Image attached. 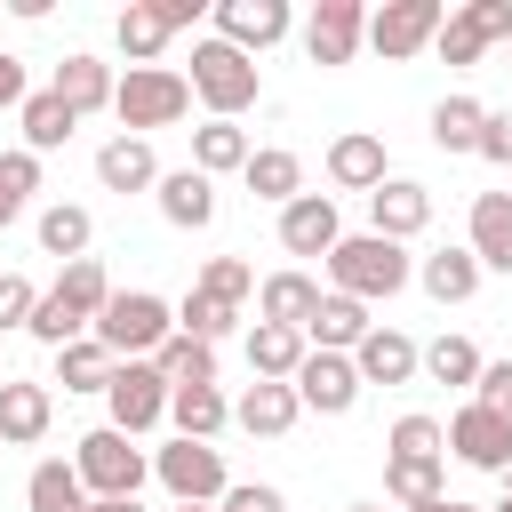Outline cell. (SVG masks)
<instances>
[{
    "label": "cell",
    "mask_w": 512,
    "mask_h": 512,
    "mask_svg": "<svg viewBox=\"0 0 512 512\" xmlns=\"http://www.w3.org/2000/svg\"><path fill=\"white\" fill-rule=\"evenodd\" d=\"M504 496H512V464H504Z\"/></svg>",
    "instance_id": "obj_55"
},
{
    "label": "cell",
    "mask_w": 512,
    "mask_h": 512,
    "mask_svg": "<svg viewBox=\"0 0 512 512\" xmlns=\"http://www.w3.org/2000/svg\"><path fill=\"white\" fill-rule=\"evenodd\" d=\"M336 240H344V216H336L328 192H296V200L280 208V248H288V256H328Z\"/></svg>",
    "instance_id": "obj_16"
},
{
    "label": "cell",
    "mask_w": 512,
    "mask_h": 512,
    "mask_svg": "<svg viewBox=\"0 0 512 512\" xmlns=\"http://www.w3.org/2000/svg\"><path fill=\"white\" fill-rule=\"evenodd\" d=\"M496 40H512V0H464V8H448V24H440V64H480Z\"/></svg>",
    "instance_id": "obj_10"
},
{
    "label": "cell",
    "mask_w": 512,
    "mask_h": 512,
    "mask_svg": "<svg viewBox=\"0 0 512 512\" xmlns=\"http://www.w3.org/2000/svg\"><path fill=\"white\" fill-rule=\"evenodd\" d=\"M480 160L488 168H512V112H488L480 120Z\"/></svg>",
    "instance_id": "obj_48"
},
{
    "label": "cell",
    "mask_w": 512,
    "mask_h": 512,
    "mask_svg": "<svg viewBox=\"0 0 512 512\" xmlns=\"http://www.w3.org/2000/svg\"><path fill=\"white\" fill-rule=\"evenodd\" d=\"M368 40V8L360 0H320L304 16V56L312 64H352V48Z\"/></svg>",
    "instance_id": "obj_14"
},
{
    "label": "cell",
    "mask_w": 512,
    "mask_h": 512,
    "mask_svg": "<svg viewBox=\"0 0 512 512\" xmlns=\"http://www.w3.org/2000/svg\"><path fill=\"white\" fill-rule=\"evenodd\" d=\"M24 96H32V88H24V56H8V48H0V112H16Z\"/></svg>",
    "instance_id": "obj_49"
},
{
    "label": "cell",
    "mask_w": 512,
    "mask_h": 512,
    "mask_svg": "<svg viewBox=\"0 0 512 512\" xmlns=\"http://www.w3.org/2000/svg\"><path fill=\"white\" fill-rule=\"evenodd\" d=\"M104 400H112V432H152L160 416H168V384H160V368L152 360H112V384H104Z\"/></svg>",
    "instance_id": "obj_9"
},
{
    "label": "cell",
    "mask_w": 512,
    "mask_h": 512,
    "mask_svg": "<svg viewBox=\"0 0 512 512\" xmlns=\"http://www.w3.org/2000/svg\"><path fill=\"white\" fill-rule=\"evenodd\" d=\"M24 504H32V512H88V488H80V472H72L64 456H48V464H32Z\"/></svg>",
    "instance_id": "obj_34"
},
{
    "label": "cell",
    "mask_w": 512,
    "mask_h": 512,
    "mask_svg": "<svg viewBox=\"0 0 512 512\" xmlns=\"http://www.w3.org/2000/svg\"><path fill=\"white\" fill-rule=\"evenodd\" d=\"M112 360H152L168 336H176V312L152 296V288H112V304L96 312V328H88Z\"/></svg>",
    "instance_id": "obj_4"
},
{
    "label": "cell",
    "mask_w": 512,
    "mask_h": 512,
    "mask_svg": "<svg viewBox=\"0 0 512 512\" xmlns=\"http://www.w3.org/2000/svg\"><path fill=\"white\" fill-rule=\"evenodd\" d=\"M440 448H456L472 472H504L512 464V416H496V408H480V400H464L456 416H448V432H440Z\"/></svg>",
    "instance_id": "obj_11"
},
{
    "label": "cell",
    "mask_w": 512,
    "mask_h": 512,
    "mask_svg": "<svg viewBox=\"0 0 512 512\" xmlns=\"http://www.w3.org/2000/svg\"><path fill=\"white\" fill-rule=\"evenodd\" d=\"M304 328H272V320H256L248 328V368H256V384H288L296 368H304Z\"/></svg>",
    "instance_id": "obj_25"
},
{
    "label": "cell",
    "mask_w": 512,
    "mask_h": 512,
    "mask_svg": "<svg viewBox=\"0 0 512 512\" xmlns=\"http://www.w3.org/2000/svg\"><path fill=\"white\" fill-rule=\"evenodd\" d=\"M488 512H512V496H504V504H488Z\"/></svg>",
    "instance_id": "obj_53"
},
{
    "label": "cell",
    "mask_w": 512,
    "mask_h": 512,
    "mask_svg": "<svg viewBox=\"0 0 512 512\" xmlns=\"http://www.w3.org/2000/svg\"><path fill=\"white\" fill-rule=\"evenodd\" d=\"M152 192H160V216H168L176 232H200V224H216V184H208L200 168H168Z\"/></svg>",
    "instance_id": "obj_20"
},
{
    "label": "cell",
    "mask_w": 512,
    "mask_h": 512,
    "mask_svg": "<svg viewBox=\"0 0 512 512\" xmlns=\"http://www.w3.org/2000/svg\"><path fill=\"white\" fill-rule=\"evenodd\" d=\"M352 512H384V504H352Z\"/></svg>",
    "instance_id": "obj_54"
},
{
    "label": "cell",
    "mask_w": 512,
    "mask_h": 512,
    "mask_svg": "<svg viewBox=\"0 0 512 512\" xmlns=\"http://www.w3.org/2000/svg\"><path fill=\"white\" fill-rule=\"evenodd\" d=\"M288 384H296V408H320V416H344V408L360 400L352 352H304V368H296Z\"/></svg>",
    "instance_id": "obj_13"
},
{
    "label": "cell",
    "mask_w": 512,
    "mask_h": 512,
    "mask_svg": "<svg viewBox=\"0 0 512 512\" xmlns=\"http://www.w3.org/2000/svg\"><path fill=\"white\" fill-rule=\"evenodd\" d=\"M464 248L480 256V272H512V200L504 192H480L472 200V240Z\"/></svg>",
    "instance_id": "obj_28"
},
{
    "label": "cell",
    "mask_w": 512,
    "mask_h": 512,
    "mask_svg": "<svg viewBox=\"0 0 512 512\" xmlns=\"http://www.w3.org/2000/svg\"><path fill=\"white\" fill-rule=\"evenodd\" d=\"M192 96L208 104V120H240L256 96H264V72H256V56H240V48H224L216 32L208 40H192Z\"/></svg>",
    "instance_id": "obj_2"
},
{
    "label": "cell",
    "mask_w": 512,
    "mask_h": 512,
    "mask_svg": "<svg viewBox=\"0 0 512 512\" xmlns=\"http://www.w3.org/2000/svg\"><path fill=\"white\" fill-rule=\"evenodd\" d=\"M296 416H304V408H296V384H248V392L232 400V424L256 432V440H280Z\"/></svg>",
    "instance_id": "obj_27"
},
{
    "label": "cell",
    "mask_w": 512,
    "mask_h": 512,
    "mask_svg": "<svg viewBox=\"0 0 512 512\" xmlns=\"http://www.w3.org/2000/svg\"><path fill=\"white\" fill-rule=\"evenodd\" d=\"M248 288H256V272H248L240 256H208V264H200V296H216V304H232V312H240V296H248Z\"/></svg>",
    "instance_id": "obj_43"
},
{
    "label": "cell",
    "mask_w": 512,
    "mask_h": 512,
    "mask_svg": "<svg viewBox=\"0 0 512 512\" xmlns=\"http://www.w3.org/2000/svg\"><path fill=\"white\" fill-rule=\"evenodd\" d=\"M240 184H248L256 200H272V208H288V200L304 192V160H296L288 144H264V152H248V168H240Z\"/></svg>",
    "instance_id": "obj_30"
},
{
    "label": "cell",
    "mask_w": 512,
    "mask_h": 512,
    "mask_svg": "<svg viewBox=\"0 0 512 512\" xmlns=\"http://www.w3.org/2000/svg\"><path fill=\"white\" fill-rule=\"evenodd\" d=\"M368 328H376V320H368V304H352V296H336V288H328V296L312 304V320H304V344H312V352H352Z\"/></svg>",
    "instance_id": "obj_22"
},
{
    "label": "cell",
    "mask_w": 512,
    "mask_h": 512,
    "mask_svg": "<svg viewBox=\"0 0 512 512\" xmlns=\"http://www.w3.org/2000/svg\"><path fill=\"white\" fill-rule=\"evenodd\" d=\"M504 200H512V192H504Z\"/></svg>",
    "instance_id": "obj_57"
},
{
    "label": "cell",
    "mask_w": 512,
    "mask_h": 512,
    "mask_svg": "<svg viewBox=\"0 0 512 512\" xmlns=\"http://www.w3.org/2000/svg\"><path fill=\"white\" fill-rule=\"evenodd\" d=\"M248 152H256V144L240 136V120H208V128H192V168H200L208 184H216L224 168H248Z\"/></svg>",
    "instance_id": "obj_33"
},
{
    "label": "cell",
    "mask_w": 512,
    "mask_h": 512,
    "mask_svg": "<svg viewBox=\"0 0 512 512\" xmlns=\"http://www.w3.org/2000/svg\"><path fill=\"white\" fill-rule=\"evenodd\" d=\"M208 16H216V40H224V48H240V56L280 48V40H288V24H296V16H288V0H216Z\"/></svg>",
    "instance_id": "obj_12"
},
{
    "label": "cell",
    "mask_w": 512,
    "mask_h": 512,
    "mask_svg": "<svg viewBox=\"0 0 512 512\" xmlns=\"http://www.w3.org/2000/svg\"><path fill=\"white\" fill-rule=\"evenodd\" d=\"M152 368H160V384H168V392H176V384H216V344L168 336V344L152 352Z\"/></svg>",
    "instance_id": "obj_37"
},
{
    "label": "cell",
    "mask_w": 512,
    "mask_h": 512,
    "mask_svg": "<svg viewBox=\"0 0 512 512\" xmlns=\"http://www.w3.org/2000/svg\"><path fill=\"white\" fill-rule=\"evenodd\" d=\"M328 184H336V192H376V184H384V136H368V128L336 136V144H328Z\"/></svg>",
    "instance_id": "obj_19"
},
{
    "label": "cell",
    "mask_w": 512,
    "mask_h": 512,
    "mask_svg": "<svg viewBox=\"0 0 512 512\" xmlns=\"http://www.w3.org/2000/svg\"><path fill=\"white\" fill-rule=\"evenodd\" d=\"M208 8L200 0H128L120 8V48H128V64H160V48L176 40V32H192Z\"/></svg>",
    "instance_id": "obj_7"
},
{
    "label": "cell",
    "mask_w": 512,
    "mask_h": 512,
    "mask_svg": "<svg viewBox=\"0 0 512 512\" xmlns=\"http://www.w3.org/2000/svg\"><path fill=\"white\" fill-rule=\"evenodd\" d=\"M176 512H216V504H176Z\"/></svg>",
    "instance_id": "obj_52"
},
{
    "label": "cell",
    "mask_w": 512,
    "mask_h": 512,
    "mask_svg": "<svg viewBox=\"0 0 512 512\" xmlns=\"http://www.w3.org/2000/svg\"><path fill=\"white\" fill-rule=\"evenodd\" d=\"M48 304L72 320V328H96V312L112 304V280H104V264L96 256H80V264H64V280L48 288Z\"/></svg>",
    "instance_id": "obj_21"
},
{
    "label": "cell",
    "mask_w": 512,
    "mask_h": 512,
    "mask_svg": "<svg viewBox=\"0 0 512 512\" xmlns=\"http://www.w3.org/2000/svg\"><path fill=\"white\" fill-rule=\"evenodd\" d=\"M416 360H424V344H416V336H400V328H368V336L352 344L360 384H408V376H416Z\"/></svg>",
    "instance_id": "obj_18"
},
{
    "label": "cell",
    "mask_w": 512,
    "mask_h": 512,
    "mask_svg": "<svg viewBox=\"0 0 512 512\" xmlns=\"http://www.w3.org/2000/svg\"><path fill=\"white\" fill-rule=\"evenodd\" d=\"M416 512H480V504H464V496H432V504H416Z\"/></svg>",
    "instance_id": "obj_51"
},
{
    "label": "cell",
    "mask_w": 512,
    "mask_h": 512,
    "mask_svg": "<svg viewBox=\"0 0 512 512\" xmlns=\"http://www.w3.org/2000/svg\"><path fill=\"white\" fill-rule=\"evenodd\" d=\"M168 424H176V440H216L232 424V400L216 384H176L168 392Z\"/></svg>",
    "instance_id": "obj_26"
},
{
    "label": "cell",
    "mask_w": 512,
    "mask_h": 512,
    "mask_svg": "<svg viewBox=\"0 0 512 512\" xmlns=\"http://www.w3.org/2000/svg\"><path fill=\"white\" fill-rule=\"evenodd\" d=\"M32 304H40V288H32L24 272H0V328H24Z\"/></svg>",
    "instance_id": "obj_46"
},
{
    "label": "cell",
    "mask_w": 512,
    "mask_h": 512,
    "mask_svg": "<svg viewBox=\"0 0 512 512\" xmlns=\"http://www.w3.org/2000/svg\"><path fill=\"white\" fill-rule=\"evenodd\" d=\"M384 488H392V504H408V512L432 504V496H448V488H440V456H392V464H384Z\"/></svg>",
    "instance_id": "obj_40"
},
{
    "label": "cell",
    "mask_w": 512,
    "mask_h": 512,
    "mask_svg": "<svg viewBox=\"0 0 512 512\" xmlns=\"http://www.w3.org/2000/svg\"><path fill=\"white\" fill-rule=\"evenodd\" d=\"M112 112L128 136H152V128H176L192 112V80L176 64H128V80H112Z\"/></svg>",
    "instance_id": "obj_3"
},
{
    "label": "cell",
    "mask_w": 512,
    "mask_h": 512,
    "mask_svg": "<svg viewBox=\"0 0 512 512\" xmlns=\"http://www.w3.org/2000/svg\"><path fill=\"white\" fill-rule=\"evenodd\" d=\"M72 472H80L88 504H96V496H136V488L152 480L144 448H136L128 432H112V424H96V432H80V440H72Z\"/></svg>",
    "instance_id": "obj_5"
},
{
    "label": "cell",
    "mask_w": 512,
    "mask_h": 512,
    "mask_svg": "<svg viewBox=\"0 0 512 512\" xmlns=\"http://www.w3.org/2000/svg\"><path fill=\"white\" fill-rule=\"evenodd\" d=\"M440 24H448V8H440V0H384V8L368 16V48H376L384 64H408L416 48H432V40H440Z\"/></svg>",
    "instance_id": "obj_8"
},
{
    "label": "cell",
    "mask_w": 512,
    "mask_h": 512,
    "mask_svg": "<svg viewBox=\"0 0 512 512\" xmlns=\"http://www.w3.org/2000/svg\"><path fill=\"white\" fill-rule=\"evenodd\" d=\"M232 320H240V312H232V304H216V296H200V288L176 304V336H192V344H216Z\"/></svg>",
    "instance_id": "obj_42"
},
{
    "label": "cell",
    "mask_w": 512,
    "mask_h": 512,
    "mask_svg": "<svg viewBox=\"0 0 512 512\" xmlns=\"http://www.w3.org/2000/svg\"><path fill=\"white\" fill-rule=\"evenodd\" d=\"M48 88H56L72 112H104V104H112V64H104V56H88V48H72V56L56 64V80H48Z\"/></svg>",
    "instance_id": "obj_29"
},
{
    "label": "cell",
    "mask_w": 512,
    "mask_h": 512,
    "mask_svg": "<svg viewBox=\"0 0 512 512\" xmlns=\"http://www.w3.org/2000/svg\"><path fill=\"white\" fill-rule=\"evenodd\" d=\"M416 280H424L432 304H472V296H480V256H472V248H440V256L416 264Z\"/></svg>",
    "instance_id": "obj_31"
},
{
    "label": "cell",
    "mask_w": 512,
    "mask_h": 512,
    "mask_svg": "<svg viewBox=\"0 0 512 512\" xmlns=\"http://www.w3.org/2000/svg\"><path fill=\"white\" fill-rule=\"evenodd\" d=\"M32 192H40V152H0V224H16L24 208H32Z\"/></svg>",
    "instance_id": "obj_41"
},
{
    "label": "cell",
    "mask_w": 512,
    "mask_h": 512,
    "mask_svg": "<svg viewBox=\"0 0 512 512\" xmlns=\"http://www.w3.org/2000/svg\"><path fill=\"white\" fill-rule=\"evenodd\" d=\"M88 512H144V504H136V496H96Z\"/></svg>",
    "instance_id": "obj_50"
},
{
    "label": "cell",
    "mask_w": 512,
    "mask_h": 512,
    "mask_svg": "<svg viewBox=\"0 0 512 512\" xmlns=\"http://www.w3.org/2000/svg\"><path fill=\"white\" fill-rule=\"evenodd\" d=\"M152 480L176 496V504H224V448H208V440H168L160 456H152Z\"/></svg>",
    "instance_id": "obj_6"
},
{
    "label": "cell",
    "mask_w": 512,
    "mask_h": 512,
    "mask_svg": "<svg viewBox=\"0 0 512 512\" xmlns=\"http://www.w3.org/2000/svg\"><path fill=\"white\" fill-rule=\"evenodd\" d=\"M504 48H512V40H504ZM504 72H512V56H504Z\"/></svg>",
    "instance_id": "obj_56"
},
{
    "label": "cell",
    "mask_w": 512,
    "mask_h": 512,
    "mask_svg": "<svg viewBox=\"0 0 512 512\" xmlns=\"http://www.w3.org/2000/svg\"><path fill=\"white\" fill-rule=\"evenodd\" d=\"M392 456H448V448H440V424H432V416H400V424H392Z\"/></svg>",
    "instance_id": "obj_44"
},
{
    "label": "cell",
    "mask_w": 512,
    "mask_h": 512,
    "mask_svg": "<svg viewBox=\"0 0 512 512\" xmlns=\"http://www.w3.org/2000/svg\"><path fill=\"white\" fill-rule=\"evenodd\" d=\"M88 240H96V224H88V208H72V200H56V208H40V248H48V256H64V264H80V256H88Z\"/></svg>",
    "instance_id": "obj_36"
},
{
    "label": "cell",
    "mask_w": 512,
    "mask_h": 512,
    "mask_svg": "<svg viewBox=\"0 0 512 512\" xmlns=\"http://www.w3.org/2000/svg\"><path fill=\"white\" fill-rule=\"evenodd\" d=\"M432 224V192L416 184V176H384L376 192H368V232L376 240H416Z\"/></svg>",
    "instance_id": "obj_15"
},
{
    "label": "cell",
    "mask_w": 512,
    "mask_h": 512,
    "mask_svg": "<svg viewBox=\"0 0 512 512\" xmlns=\"http://www.w3.org/2000/svg\"><path fill=\"white\" fill-rule=\"evenodd\" d=\"M48 424H56V392L0 376V448H32V440H48Z\"/></svg>",
    "instance_id": "obj_17"
},
{
    "label": "cell",
    "mask_w": 512,
    "mask_h": 512,
    "mask_svg": "<svg viewBox=\"0 0 512 512\" xmlns=\"http://www.w3.org/2000/svg\"><path fill=\"white\" fill-rule=\"evenodd\" d=\"M480 120H488L480 96H440L432 104V144L440 152H480Z\"/></svg>",
    "instance_id": "obj_35"
},
{
    "label": "cell",
    "mask_w": 512,
    "mask_h": 512,
    "mask_svg": "<svg viewBox=\"0 0 512 512\" xmlns=\"http://www.w3.org/2000/svg\"><path fill=\"white\" fill-rule=\"evenodd\" d=\"M472 400H480V408H496V416H512V360H480Z\"/></svg>",
    "instance_id": "obj_45"
},
{
    "label": "cell",
    "mask_w": 512,
    "mask_h": 512,
    "mask_svg": "<svg viewBox=\"0 0 512 512\" xmlns=\"http://www.w3.org/2000/svg\"><path fill=\"white\" fill-rule=\"evenodd\" d=\"M312 304H320V280H312V272H272V280L256 288V320H272V328H304Z\"/></svg>",
    "instance_id": "obj_32"
},
{
    "label": "cell",
    "mask_w": 512,
    "mask_h": 512,
    "mask_svg": "<svg viewBox=\"0 0 512 512\" xmlns=\"http://www.w3.org/2000/svg\"><path fill=\"white\" fill-rule=\"evenodd\" d=\"M56 384H64V392H104V384H112V352H104L96 336L64 344V352H56Z\"/></svg>",
    "instance_id": "obj_39"
},
{
    "label": "cell",
    "mask_w": 512,
    "mask_h": 512,
    "mask_svg": "<svg viewBox=\"0 0 512 512\" xmlns=\"http://www.w3.org/2000/svg\"><path fill=\"white\" fill-rule=\"evenodd\" d=\"M416 368H424L432 384H480V344H472V336H432Z\"/></svg>",
    "instance_id": "obj_38"
},
{
    "label": "cell",
    "mask_w": 512,
    "mask_h": 512,
    "mask_svg": "<svg viewBox=\"0 0 512 512\" xmlns=\"http://www.w3.org/2000/svg\"><path fill=\"white\" fill-rule=\"evenodd\" d=\"M328 280H336V296H352V304H392V296L416 280V264H408V248H400V240L352 232V240H336V248H328Z\"/></svg>",
    "instance_id": "obj_1"
},
{
    "label": "cell",
    "mask_w": 512,
    "mask_h": 512,
    "mask_svg": "<svg viewBox=\"0 0 512 512\" xmlns=\"http://www.w3.org/2000/svg\"><path fill=\"white\" fill-rule=\"evenodd\" d=\"M96 184H104V192H152V184H160L152 144H144V136H112V144L96 152Z\"/></svg>",
    "instance_id": "obj_24"
},
{
    "label": "cell",
    "mask_w": 512,
    "mask_h": 512,
    "mask_svg": "<svg viewBox=\"0 0 512 512\" xmlns=\"http://www.w3.org/2000/svg\"><path fill=\"white\" fill-rule=\"evenodd\" d=\"M216 512H288V496L280 488H264V480H240V488H224V504Z\"/></svg>",
    "instance_id": "obj_47"
},
{
    "label": "cell",
    "mask_w": 512,
    "mask_h": 512,
    "mask_svg": "<svg viewBox=\"0 0 512 512\" xmlns=\"http://www.w3.org/2000/svg\"><path fill=\"white\" fill-rule=\"evenodd\" d=\"M16 128H24V152H56V144H72L80 112H72L56 88H32V96L16 104Z\"/></svg>",
    "instance_id": "obj_23"
}]
</instances>
